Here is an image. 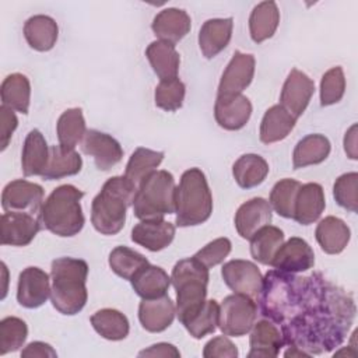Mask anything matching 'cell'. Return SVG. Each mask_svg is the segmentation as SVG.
Here are the masks:
<instances>
[{
    "instance_id": "74e56055",
    "label": "cell",
    "mask_w": 358,
    "mask_h": 358,
    "mask_svg": "<svg viewBox=\"0 0 358 358\" xmlns=\"http://www.w3.org/2000/svg\"><path fill=\"white\" fill-rule=\"evenodd\" d=\"M91 324L94 330L103 338L110 341H120L129 336L130 324L127 317L112 308L96 310L91 316Z\"/></svg>"
},
{
    "instance_id": "6da1fadb",
    "label": "cell",
    "mask_w": 358,
    "mask_h": 358,
    "mask_svg": "<svg viewBox=\"0 0 358 358\" xmlns=\"http://www.w3.org/2000/svg\"><path fill=\"white\" fill-rule=\"evenodd\" d=\"M352 296L320 273L308 275L301 310L281 324L284 345L315 354L329 352L345 340L355 317Z\"/></svg>"
},
{
    "instance_id": "2e32d148",
    "label": "cell",
    "mask_w": 358,
    "mask_h": 358,
    "mask_svg": "<svg viewBox=\"0 0 358 358\" xmlns=\"http://www.w3.org/2000/svg\"><path fill=\"white\" fill-rule=\"evenodd\" d=\"M313 264L315 253L310 245L302 238L292 236L280 246L270 266L285 273L296 274L312 268Z\"/></svg>"
},
{
    "instance_id": "c3c4849f",
    "label": "cell",
    "mask_w": 358,
    "mask_h": 358,
    "mask_svg": "<svg viewBox=\"0 0 358 358\" xmlns=\"http://www.w3.org/2000/svg\"><path fill=\"white\" fill-rule=\"evenodd\" d=\"M231 241L228 238H217L197 250L193 257L197 259L207 268H211L225 260V257L231 252Z\"/></svg>"
},
{
    "instance_id": "7c38bea8",
    "label": "cell",
    "mask_w": 358,
    "mask_h": 358,
    "mask_svg": "<svg viewBox=\"0 0 358 358\" xmlns=\"http://www.w3.org/2000/svg\"><path fill=\"white\" fill-rule=\"evenodd\" d=\"M315 92L313 80L298 69H292L282 85L280 105L295 119H298L309 105Z\"/></svg>"
},
{
    "instance_id": "9a60e30c",
    "label": "cell",
    "mask_w": 358,
    "mask_h": 358,
    "mask_svg": "<svg viewBox=\"0 0 358 358\" xmlns=\"http://www.w3.org/2000/svg\"><path fill=\"white\" fill-rule=\"evenodd\" d=\"M41 221L27 213H4L0 220V241L3 245L27 246L41 229Z\"/></svg>"
},
{
    "instance_id": "4fadbf2b",
    "label": "cell",
    "mask_w": 358,
    "mask_h": 358,
    "mask_svg": "<svg viewBox=\"0 0 358 358\" xmlns=\"http://www.w3.org/2000/svg\"><path fill=\"white\" fill-rule=\"evenodd\" d=\"M80 147L84 154L94 158L99 171H109L123 158V148L119 141L110 134L95 129L87 130Z\"/></svg>"
},
{
    "instance_id": "52a82bcc",
    "label": "cell",
    "mask_w": 358,
    "mask_h": 358,
    "mask_svg": "<svg viewBox=\"0 0 358 358\" xmlns=\"http://www.w3.org/2000/svg\"><path fill=\"white\" fill-rule=\"evenodd\" d=\"M208 278V268L193 256L173 266L171 282L176 291V315L182 324L204 305Z\"/></svg>"
},
{
    "instance_id": "e575fe53",
    "label": "cell",
    "mask_w": 358,
    "mask_h": 358,
    "mask_svg": "<svg viewBox=\"0 0 358 358\" xmlns=\"http://www.w3.org/2000/svg\"><path fill=\"white\" fill-rule=\"evenodd\" d=\"M1 105L27 115L31 101V84L27 76L21 73L8 74L0 87Z\"/></svg>"
},
{
    "instance_id": "db71d44e",
    "label": "cell",
    "mask_w": 358,
    "mask_h": 358,
    "mask_svg": "<svg viewBox=\"0 0 358 358\" xmlns=\"http://www.w3.org/2000/svg\"><path fill=\"white\" fill-rule=\"evenodd\" d=\"M344 151L348 158L357 159L358 152H357V124H352L344 136Z\"/></svg>"
},
{
    "instance_id": "8d00e7d4",
    "label": "cell",
    "mask_w": 358,
    "mask_h": 358,
    "mask_svg": "<svg viewBox=\"0 0 358 358\" xmlns=\"http://www.w3.org/2000/svg\"><path fill=\"white\" fill-rule=\"evenodd\" d=\"M164 157L165 154L162 151H154L145 147L136 148L127 161V165L124 169V178L136 189H138L141 182L154 171H157Z\"/></svg>"
},
{
    "instance_id": "f1b7e54d",
    "label": "cell",
    "mask_w": 358,
    "mask_h": 358,
    "mask_svg": "<svg viewBox=\"0 0 358 358\" xmlns=\"http://www.w3.org/2000/svg\"><path fill=\"white\" fill-rule=\"evenodd\" d=\"M83 168V159L74 148L63 145H50L46 168L42 173L45 180H57L66 176L77 175Z\"/></svg>"
},
{
    "instance_id": "9f6ffc18",
    "label": "cell",
    "mask_w": 358,
    "mask_h": 358,
    "mask_svg": "<svg viewBox=\"0 0 358 358\" xmlns=\"http://www.w3.org/2000/svg\"><path fill=\"white\" fill-rule=\"evenodd\" d=\"M351 355V357H355L357 355V351L355 350H352V351H350V348H343V350H340V351H337V352H334V357H338V355Z\"/></svg>"
},
{
    "instance_id": "11a10c76",
    "label": "cell",
    "mask_w": 358,
    "mask_h": 358,
    "mask_svg": "<svg viewBox=\"0 0 358 358\" xmlns=\"http://www.w3.org/2000/svg\"><path fill=\"white\" fill-rule=\"evenodd\" d=\"M284 357H310L308 352L302 351V350H298L295 347H288L285 351H284Z\"/></svg>"
},
{
    "instance_id": "7bdbcfd3",
    "label": "cell",
    "mask_w": 358,
    "mask_h": 358,
    "mask_svg": "<svg viewBox=\"0 0 358 358\" xmlns=\"http://www.w3.org/2000/svg\"><path fill=\"white\" fill-rule=\"evenodd\" d=\"M220 305L215 299H206L204 305L183 326L193 338H203L215 331L218 326Z\"/></svg>"
},
{
    "instance_id": "d6a6232c",
    "label": "cell",
    "mask_w": 358,
    "mask_h": 358,
    "mask_svg": "<svg viewBox=\"0 0 358 358\" xmlns=\"http://www.w3.org/2000/svg\"><path fill=\"white\" fill-rule=\"evenodd\" d=\"M280 24V11L275 1H262L256 4L249 17L250 38L256 43H262L271 38Z\"/></svg>"
},
{
    "instance_id": "ab89813d",
    "label": "cell",
    "mask_w": 358,
    "mask_h": 358,
    "mask_svg": "<svg viewBox=\"0 0 358 358\" xmlns=\"http://www.w3.org/2000/svg\"><path fill=\"white\" fill-rule=\"evenodd\" d=\"M59 144L66 148H76L87 133L85 120L81 108L66 109L56 123Z\"/></svg>"
},
{
    "instance_id": "b9f144b4",
    "label": "cell",
    "mask_w": 358,
    "mask_h": 358,
    "mask_svg": "<svg viewBox=\"0 0 358 358\" xmlns=\"http://www.w3.org/2000/svg\"><path fill=\"white\" fill-rule=\"evenodd\" d=\"M299 187L301 183L295 179L285 178L278 180L270 192L268 203L271 206V210H274L278 215L284 218H292L295 199Z\"/></svg>"
},
{
    "instance_id": "ac0fdd59",
    "label": "cell",
    "mask_w": 358,
    "mask_h": 358,
    "mask_svg": "<svg viewBox=\"0 0 358 358\" xmlns=\"http://www.w3.org/2000/svg\"><path fill=\"white\" fill-rule=\"evenodd\" d=\"M252 115V103L243 94L217 95L214 117L225 130H239L246 126Z\"/></svg>"
},
{
    "instance_id": "d4e9b609",
    "label": "cell",
    "mask_w": 358,
    "mask_h": 358,
    "mask_svg": "<svg viewBox=\"0 0 358 358\" xmlns=\"http://www.w3.org/2000/svg\"><path fill=\"white\" fill-rule=\"evenodd\" d=\"M324 207V192L319 183L301 185L295 199L292 220L301 225H310L319 220Z\"/></svg>"
},
{
    "instance_id": "d6986e66",
    "label": "cell",
    "mask_w": 358,
    "mask_h": 358,
    "mask_svg": "<svg viewBox=\"0 0 358 358\" xmlns=\"http://www.w3.org/2000/svg\"><path fill=\"white\" fill-rule=\"evenodd\" d=\"M273 210L270 203L263 197H253L245 201L235 213V228L241 238L250 239L260 228L270 225Z\"/></svg>"
},
{
    "instance_id": "f907efd6",
    "label": "cell",
    "mask_w": 358,
    "mask_h": 358,
    "mask_svg": "<svg viewBox=\"0 0 358 358\" xmlns=\"http://www.w3.org/2000/svg\"><path fill=\"white\" fill-rule=\"evenodd\" d=\"M18 126V119L13 109L1 105L0 106V150L4 151L13 137L14 130Z\"/></svg>"
},
{
    "instance_id": "277c9868",
    "label": "cell",
    "mask_w": 358,
    "mask_h": 358,
    "mask_svg": "<svg viewBox=\"0 0 358 358\" xmlns=\"http://www.w3.org/2000/svg\"><path fill=\"white\" fill-rule=\"evenodd\" d=\"M137 189L124 178L108 179L91 204V222L102 235H116L126 222V211L133 206Z\"/></svg>"
},
{
    "instance_id": "f5cc1de1",
    "label": "cell",
    "mask_w": 358,
    "mask_h": 358,
    "mask_svg": "<svg viewBox=\"0 0 358 358\" xmlns=\"http://www.w3.org/2000/svg\"><path fill=\"white\" fill-rule=\"evenodd\" d=\"M138 357H180L179 350L169 343H157L138 352Z\"/></svg>"
},
{
    "instance_id": "484cf974",
    "label": "cell",
    "mask_w": 358,
    "mask_h": 358,
    "mask_svg": "<svg viewBox=\"0 0 358 358\" xmlns=\"http://www.w3.org/2000/svg\"><path fill=\"white\" fill-rule=\"evenodd\" d=\"M49 158V145L38 129H32L22 145L21 168L25 176H42Z\"/></svg>"
},
{
    "instance_id": "4dcf8cb0",
    "label": "cell",
    "mask_w": 358,
    "mask_h": 358,
    "mask_svg": "<svg viewBox=\"0 0 358 358\" xmlns=\"http://www.w3.org/2000/svg\"><path fill=\"white\" fill-rule=\"evenodd\" d=\"M145 56L159 81L178 77L180 56L176 52L175 45L164 41H154L147 46Z\"/></svg>"
},
{
    "instance_id": "cb8c5ba5",
    "label": "cell",
    "mask_w": 358,
    "mask_h": 358,
    "mask_svg": "<svg viewBox=\"0 0 358 358\" xmlns=\"http://www.w3.org/2000/svg\"><path fill=\"white\" fill-rule=\"evenodd\" d=\"M234 20L228 18H210L199 31V48L206 59H213L221 53L229 43L232 36Z\"/></svg>"
},
{
    "instance_id": "603a6c76",
    "label": "cell",
    "mask_w": 358,
    "mask_h": 358,
    "mask_svg": "<svg viewBox=\"0 0 358 358\" xmlns=\"http://www.w3.org/2000/svg\"><path fill=\"white\" fill-rule=\"evenodd\" d=\"M192 20L189 14L182 8L168 7L161 10L152 20L151 29L158 41L168 43H178L190 31Z\"/></svg>"
},
{
    "instance_id": "836d02e7",
    "label": "cell",
    "mask_w": 358,
    "mask_h": 358,
    "mask_svg": "<svg viewBox=\"0 0 358 358\" xmlns=\"http://www.w3.org/2000/svg\"><path fill=\"white\" fill-rule=\"evenodd\" d=\"M331 150V144L323 134H308L301 138L292 152L294 169H301L309 165L323 162Z\"/></svg>"
},
{
    "instance_id": "ffe728a7",
    "label": "cell",
    "mask_w": 358,
    "mask_h": 358,
    "mask_svg": "<svg viewBox=\"0 0 358 358\" xmlns=\"http://www.w3.org/2000/svg\"><path fill=\"white\" fill-rule=\"evenodd\" d=\"M175 238V225L165 220H143L131 228V241L151 252L168 248Z\"/></svg>"
},
{
    "instance_id": "44dd1931",
    "label": "cell",
    "mask_w": 358,
    "mask_h": 358,
    "mask_svg": "<svg viewBox=\"0 0 358 358\" xmlns=\"http://www.w3.org/2000/svg\"><path fill=\"white\" fill-rule=\"evenodd\" d=\"M176 315V306L169 295L152 299H143L138 305V320L150 333H161L166 330Z\"/></svg>"
},
{
    "instance_id": "e0dca14e",
    "label": "cell",
    "mask_w": 358,
    "mask_h": 358,
    "mask_svg": "<svg viewBox=\"0 0 358 358\" xmlns=\"http://www.w3.org/2000/svg\"><path fill=\"white\" fill-rule=\"evenodd\" d=\"M255 66L256 60L253 55L236 50L221 76L217 95L242 94L253 80Z\"/></svg>"
},
{
    "instance_id": "f35d334b",
    "label": "cell",
    "mask_w": 358,
    "mask_h": 358,
    "mask_svg": "<svg viewBox=\"0 0 358 358\" xmlns=\"http://www.w3.org/2000/svg\"><path fill=\"white\" fill-rule=\"evenodd\" d=\"M249 241L252 257L260 264L270 266L277 250L284 243V232L274 225H266L260 228Z\"/></svg>"
},
{
    "instance_id": "ba28073f",
    "label": "cell",
    "mask_w": 358,
    "mask_h": 358,
    "mask_svg": "<svg viewBox=\"0 0 358 358\" xmlns=\"http://www.w3.org/2000/svg\"><path fill=\"white\" fill-rule=\"evenodd\" d=\"M176 207V185L173 175L165 169L154 171L138 186L133 213L138 220H164Z\"/></svg>"
},
{
    "instance_id": "5b68a950",
    "label": "cell",
    "mask_w": 358,
    "mask_h": 358,
    "mask_svg": "<svg viewBox=\"0 0 358 358\" xmlns=\"http://www.w3.org/2000/svg\"><path fill=\"white\" fill-rule=\"evenodd\" d=\"M83 197L84 192L73 185L56 187L42 204L38 215L41 225L62 238L77 235L85 222L81 208Z\"/></svg>"
},
{
    "instance_id": "4316f807",
    "label": "cell",
    "mask_w": 358,
    "mask_h": 358,
    "mask_svg": "<svg viewBox=\"0 0 358 358\" xmlns=\"http://www.w3.org/2000/svg\"><path fill=\"white\" fill-rule=\"evenodd\" d=\"M315 236L323 252L329 255H338L348 245L351 231L341 218L329 215L317 224Z\"/></svg>"
},
{
    "instance_id": "5bb4252c",
    "label": "cell",
    "mask_w": 358,
    "mask_h": 358,
    "mask_svg": "<svg viewBox=\"0 0 358 358\" xmlns=\"http://www.w3.org/2000/svg\"><path fill=\"white\" fill-rule=\"evenodd\" d=\"M49 275L39 267H27L18 275L17 301L27 309H36L50 298Z\"/></svg>"
},
{
    "instance_id": "816d5d0a",
    "label": "cell",
    "mask_w": 358,
    "mask_h": 358,
    "mask_svg": "<svg viewBox=\"0 0 358 358\" xmlns=\"http://www.w3.org/2000/svg\"><path fill=\"white\" fill-rule=\"evenodd\" d=\"M22 358H56L57 352L53 347L43 341H32L21 351Z\"/></svg>"
},
{
    "instance_id": "ee69618b",
    "label": "cell",
    "mask_w": 358,
    "mask_h": 358,
    "mask_svg": "<svg viewBox=\"0 0 358 358\" xmlns=\"http://www.w3.org/2000/svg\"><path fill=\"white\" fill-rule=\"evenodd\" d=\"M28 337L27 323L15 316H7L0 322V355L20 350Z\"/></svg>"
},
{
    "instance_id": "f546056e",
    "label": "cell",
    "mask_w": 358,
    "mask_h": 358,
    "mask_svg": "<svg viewBox=\"0 0 358 358\" xmlns=\"http://www.w3.org/2000/svg\"><path fill=\"white\" fill-rule=\"evenodd\" d=\"M130 282L140 298L152 299L166 295L171 285V277L164 268L148 263L133 275Z\"/></svg>"
},
{
    "instance_id": "bcb514c9",
    "label": "cell",
    "mask_w": 358,
    "mask_h": 358,
    "mask_svg": "<svg viewBox=\"0 0 358 358\" xmlns=\"http://www.w3.org/2000/svg\"><path fill=\"white\" fill-rule=\"evenodd\" d=\"M333 196L336 203L351 211L358 210V173L347 172L340 175L333 185Z\"/></svg>"
},
{
    "instance_id": "83f0119b",
    "label": "cell",
    "mask_w": 358,
    "mask_h": 358,
    "mask_svg": "<svg viewBox=\"0 0 358 358\" xmlns=\"http://www.w3.org/2000/svg\"><path fill=\"white\" fill-rule=\"evenodd\" d=\"M59 27L57 22L45 14H36L29 17L24 24V36L27 43L38 50L48 52L50 50L57 41Z\"/></svg>"
},
{
    "instance_id": "7a4b0ae2",
    "label": "cell",
    "mask_w": 358,
    "mask_h": 358,
    "mask_svg": "<svg viewBox=\"0 0 358 358\" xmlns=\"http://www.w3.org/2000/svg\"><path fill=\"white\" fill-rule=\"evenodd\" d=\"M308 277H298L277 268L268 270L257 296L260 313L273 323L282 324L302 308L306 296Z\"/></svg>"
},
{
    "instance_id": "60d3db41",
    "label": "cell",
    "mask_w": 358,
    "mask_h": 358,
    "mask_svg": "<svg viewBox=\"0 0 358 358\" xmlns=\"http://www.w3.org/2000/svg\"><path fill=\"white\" fill-rule=\"evenodd\" d=\"M110 270L123 280H131L133 275L148 264V260L141 253L127 248V246H116L108 259Z\"/></svg>"
},
{
    "instance_id": "1f68e13d",
    "label": "cell",
    "mask_w": 358,
    "mask_h": 358,
    "mask_svg": "<svg viewBox=\"0 0 358 358\" xmlns=\"http://www.w3.org/2000/svg\"><path fill=\"white\" fill-rule=\"evenodd\" d=\"M296 119L289 115L280 103L268 108L262 119L259 137L264 144H273L284 140L295 127Z\"/></svg>"
},
{
    "instance_id": "681fc988",
    "label": "cell",
    "mask_w": 358,
    "mask_h": 358,
    "mask_svg": "<svg viewBox=\"0 0 358 358\" xmlns=\"http://www.w3.org/2000/svg\"><path fill=\"white\" fill-rule=\"evenodd\" d=\"M203 357L204 358H236L238 348L225 334L217 336L204 345Z\"/></svg>"
},
{
    "instance_id": "7402d4cb",
    "label": "cell",
    "mask_w": 358,
    "mask_h": 358,
    "mask_svg": "<svg viewBox=\"0 0 358 358\" xmlns=\"http://www.w3.org/2000/svg\"><path fill=\"white\" fill-rule=\"evenodd\" d=\"M248 358H274L284 347L281 330L268 319L255 322L249 337Z\"/></svg>"
},
{
    "instance_id": "30bf717a",
    "label": "cell",
    "mask_w": 358,
    "mask_h": 358,
    "mask_svg": "<svg viewBox=\"0 0 358 358\" xmlns=\"http://www.w3.org/2000/svg\"><path fill=\"white\" fill-rule=\"evenodd\" d=\"M43 204V189L41 185L25 179L7 183L1 193V207L6 213H27L39 215Z\"/></svg>"
},
{
    "instance_id": "d590c367",
    "label": "cell",
    "mask_w": 358,
    "mask_h": 358,
    "mask_svg": "<svg viewBox=\"0 0 358 358\" xmlns=\"http://www.w3.org/2000/svg\"><path fill=\"white\" fill-rule=\"evenodd\" d=\"M268 169V164L263 157L257 154H245L234 162L232 175L239 187L252 189L264 182Z\"/></svg>"
},
{
    "instance_id": "f6af8a7d",
    "label": "cell",
    "mask_w": 358,
    "mask_h": 358,
    "mask_svg": "<svg viewBox=\"0 0 358 358\" xmlns=\"http://www.w3.org/2000/svg\"><path fill=\"white\" fill-rule=\"evenodd\" d=\"M185 94H186V87L178 77L162 80L155 87L154 101L159 109L165 112H175L182 108L185 101Z\"/></svg>"
},
{
    "instance_id": "9c48e42d",
    "label": "cell",
    "mask_w": 358,
    "mask_h": 358,
    "mask_svg": "<svg viewBox=\"0 0 358 358\" xmlns=\"http://www.w3.org/2000/svg\"><path fill=\"white\" fill-rule=\"evenodd\" d=\"M257 317L255 299L232 294L222 299L218 313V327L225 336L242 337L250 331Z\"/></svg>"
},
{
    "instance_id": "3957f363",
    "label": "cell",
    "mask_w": 358,
    "mask_h": 358,
    "mask_svg": "<svg viewBox=\"0 0 358 358\" xmlns=\"http://www.w3.org/2000/svg\"><path fill=\"white\" fill-rule=\"evenodd\" d=\"M50 301L62 315L73 316L83 310L88 299V264L83 259L59 257L50 266Z\"/></svg>"
},
{
    "instance_id": "7dc6e473",
    "label": "cell",
    "mask_w": 358,
    "mask_h": 358,
    "mask_svg": "<svg viewBox=\"0 0 358 358\" xmlns=\"http://www.w3.org/2000/svg\"><path fill=\"white\" fill-rule=\"evenodd\" d=\"M345 92V77L340 66L327 70L320 80V105L330 106L341 101Z\"/></svg>"
},
{
    "instance_id": "8fae6325",
    "label": "cell",
    "mask_w": 358,
    "mask_h": 358,
    "mask_svg": "<svg viewBox=\"0 0 358 358\" xmlns=\"http://www.w3.org/2000/svg\"><path fill=\"white\" fill-rule=\"evenodd\" d=\"M221 275L224 282L234 291V294L257 299L263 275L255 263L242 259L229 260L222 266Z\"/></svg>"
},
{
    "instance_id": "8992f818",
    "label": "cell",
    "mask_w": 358,
    "mask_h": 358,
    "mask_svg": "<svg viewBox=\"0 0 358 358\" xmlns=\"http://www.w3.org/2000/svg\"><path fill=\"white\" fill-rule=\"evenodd\" d=\"M175 213V224L182 228L200 225L210 218L213 194L200 168H190L182 173L176 186Z\"/></svg>"
}]
</instances>
